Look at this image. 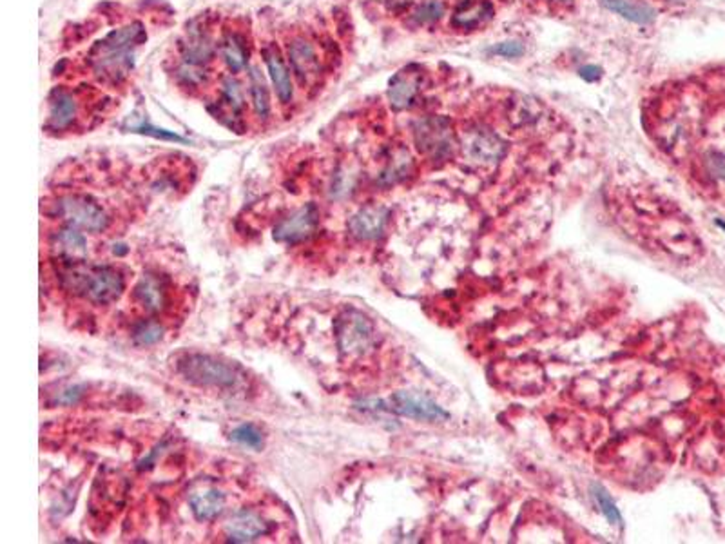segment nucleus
Here are the masks:
<instances>
[{
    "instance_id": "nucleus-1",
    "label": "nucleus",
    "mask_w": 725,
    "mask_h": 544,
    "mask_svg": "<svg viewBox=\"0 0 725 544\" xmlns=\"http://www.w3.org/2000/svg\"><path fill=\"white\" fill-rule=\"evenodd\" d=\"M145 40L142 24H129L111 31L91 51V65L102 81L118 82L131 69L133 49Z\"/></svg>"
},
{
    "instance_id": "nucleus-2",
    "label": "nucleus",
    "mask_w": 725,
    "mask_h": 544,
    "mask_svg": "<svg viewBox=\"0 0 725 544\" xmlns=\"http://www.w3.org/2000/svg\"><path fill=\"white\" fill-rule=\"evenodd\" d=\"M47 214L58 221V225L73 227L76 230L100 235L109 227V214L106 209L88 194H60L47 203Z\"/></svg>"
},
{
    "instance_id": "nucleus-3",
    "label": "nucleus",
    "mask_w": 725,
    "mask_h": 544,
    "mask_svg": "<svg viewBox=\"0 0 725 544\" xmlns=\"http://www.w3.org/2000/svg\"><path fill=\"white\" fill-rule=\"evenodd\" d=\"M125 290V274L115 265H91L82 263L78 269L73 296L84 298L97 307H108L120 299Z\"/></svg>"
},
{
    "instance_id": "nucleus-4",
    "label": "nucleus",
    "mask_w": 725,
    "mask_h": 544,
    "mask_svg": "<svg viewBox=\"0 0 725 544\" xmlns=\"http://www.w3.org/2000/svg\"><path fill=\"white\" fill-rule=\"evenodd\" d=\"M177 368L189 383L220 388V391L237 388L247 377L237 365L218 359L209 354H194V352L184 354L177 361Z\"/></svg>"
},
{
    "instance_id": "nucleus-5",
    "label": "nucleus",
    "mask_w": 725,
    "mask_h": 544,
    "mask_svg": "<svg viewBox=\"0 0 725 544\" xmlns=\"http://www.w3.org/2000/svg\"><path fill=\"white\" fill-rule=\"evenodd\" d=\"M336 347L347 359H358L372 352L375 345L374 324L358 308H347L334 324Z\"/></svg>"
},
{
    "instance_id": "nucleus-6",
    "label": "nucleus",
    "mask_w": 725,
    "mask_h": 544,
    "mask_svg": "<svg viewBox=\"0 0 725 544\" xmlns=\"http://www.w3.org/2000/svg\"><path fill=\"white\" fill-rule=\"evenodd\" d=\"M173 290L175 287L171 285L168 276H162L158 272H147L133 287L131 292L133 307L143 316L160 318V315L168 313L171 308Z\"/></svg>"
},
{
    "instance_id": "nucleus-7",
    "label": "nucleus",
    "mask_w": 725,
    "mask_h": 544,
    "mask_svg": "<svg viewBox=\"0 0 725 544\" xmlns=\"http://www.w3.org/2000/svg\"><path fill=\"white\" fill-rule=\"evenodd\" d=\"M418 149L430 160H446L453 152V131L444 117H427L414 125Z\"/></svg>"
},
{
    "instance_id": "nucleus-8",
    "label": "nucleus",
    "mask_w": 725,
    "mask_h": 544,
    "mask_svg": "<svg viewBox=\"0 0 725 544\" xmlns=\"http://www.w3.org/2000/svg\"><path fill=\"white\" fill-rule=\"evenodd\" d=\"M321 225V211L315 203H306L285 218H281L274 227V240L289 247L301 246L312 240Z\"/></svg>"
},
{
    "instance_id": "nucleus-9",
    "label": "nucleus",
    "mask_w": 725,
    "mask_h": 544,
    "mask_svg": "<svg viewBox=\"0 0 725 544\" xmlns=\"http://www.w3.org/2000/svg\"><path fill=\"white\" fill-rule=\"evenodd\" d=\"M464 157L479 166H494L506 154L505 140L488 127H470L461 136Z\"/></svg>"
},
{
    "instance_id": "nucleus-10",
    "label": "nucleus",
    "mask_w": 725,
    "mask_h": 544,
    "mask_svg": "<svg viewBox=\"0 0 725 544\" xmlns=\"http://www.w3.org/2000/svg\"><path fill=\"white\" fill-rule=\"evenodd\" d=\"M289 65L299 86H312L321 74V60L315 46L303 35H296L287 44Z\"/></svg>"
},
{
    "instance_id": "nucleus-11",
    "label": "nucleus",
    "mask_w": 725,
    "mask_h": 544,
    "mask_svg": "<svg viewBox=\"0 0 725 544\" xmlns=\"http://www.w3.org/2000/svg\"><path fill=\"white\" fill-rule=\"evenodd\" d=\"M390 410L418 421L439 423L446 421L450 414L443 410L432 398L416 391H399L390 398Z\"/></svg>"
},
{
    "instance_id": "nucleus-12",
    "label": "nucleus",
    "mask_w": 725,
    "mask_h": 544,
    "mask_svg": "<svg viewBox=\"0 0 725 544\" xmlns=\"http://www.w3.org/2000/svg\"><path fill=\"white\" fill-rule=\"evenodd\" d=\"M272 531L271 521L255 508L236 512L221 530V535L229 542H253Z\"/></svg>"
},
{
    "instance_id": "nucleus-13",
    "label": "nucleus",
    "mask_w": 725,
    "mask_h": 544,
    "mask_svg": "<svg viewBox=\"0 0 725 544\" xmlns=\"http://www.w3.org/2000/svg\"><path fill=\"white\" fill-rule=\"evenodd\" d=\"M47 249L53 260L62 262H86L90 255V246L84 232L65 225H58V229L51 232L47 238Z\"/></svg>"
},
{
    "instance_id": "nucleus-14",
    "label": "nucleus",
    "mask_w": 725,
    "mask_h": 544,
    "mask_svg": "<svg viewBox=\"0 0 725 544\" xmlns=\"http://www.w3.org/2000/svg\"><path fill=\"white\" fill-rule=\"evenodd\" d=\"M390 211L384 205H365L349 221L350 237L358 242H374L383 237Z\"/></svg>"
},
{
    "instance_id": "nucleus-15",
    "label": "nucleus",
    "mask_w": 725,
    "mask_h": 544,
    "mask_svg": "<svg viewBox=\"0 0 725 544\" xmlns=\"http://www.w3.org/2000/svg\"><path fill=\"white\" fill-rule=\"evenodd\" d=\"M496 8L490 0H461L452 15V28L457 31H479L492 22Z\"/></svg>"
},
{
    "instance_id": "nucleus-16",
    "label": "nucleus",
    "mask_w": 725,
    "mask_h": 544,
    "mask_svg": "<svg viewBox=\"0 0 725 544\" xmlns=\"http://www.w3.org/2000/svg\"><path fill=\"white\" fill-rule=\"evenodd\" d=\"M423 86V71L416 65L395 73L388 86V100L393 109H407Z\"/></svg>"
},
{
    "instance_id": "nucleus-17",
    "label": "nucleus",
    "mask_w": 725,
    "mask_h": 544,
    "mask_svg": "<svg viewBox=\"0 0 725 544\" xmlns=\"http://www.w3.org/2000/svg\"><path fill=\"white\" fill-rule=\"evenodd\" d=\"M263 56H265V64H267V69L271 74L272 86L280 99V104L290 106L294 100V84H292L290 67L287 65L281 51L274 44H269L263 47Z\"/></svg>"
},
{
    "instance_id": "nucleus-18",
    "label": "nucleus",
    "mask_w": 725,
    "mask_h": 544,
    "mask_svg": "<svg viewBox=\"0 0 725 544\" xmlns=\"http://www.w3.org/2000/svg\"><path fill=\"white\" fill-rule=\"evenodd\" d=\"M180 51H182V60L200 64V65H209L214 58V42L209 31L203 26L191 24L180 42Z\"/></svg>"
},
{
    "instance_id": "nucleus-19",
    "label": "nucleus",
    "mask_w": 725,
    "mask_h": 544,
    "mask_svg": "<svg viewBox=\"0 0 725 544\" xmlns=\"http://www.w3.org/2000/svg\"><path fill=\"white\" fill-rule=\"evenodd\" d=\"M78 120V99L67 90H56L49 99V131H67Z\"/></svg>"
},
{
    "instance_id": "nucleus-20",
    "label": "nucleus",
    "mask_w": 725,
    "mask_h": 544,
    "mask_svg": "<svg viewBox=\"0 0 725 544\" xmlns=\"http://www.w3.org/2000/svg\"><path fill=\"white\" fill-rule=\"evenodd\" d=\"M227 506V499L225 494L218 488L207 487L202 490H196L191 497H189V508L193 512V515L198 521H214L218 519Z\"/></svg>"
},
{
    "instance_id": "nucleus-21",
    "label": "nucleus",
    "mask_w": 725,
    "mask_h": 544,
    "mask_svg": "<svg viewBox=\"0 0 725 544\" xmlns=\"http://www.w3.org/2000/svg\"><path fill=\"white\" fill-rule=\"evenodd\" d=\"M220 55L230 73H239L249 62V46L246 37L236 30H229L221 35Z\"/></svg>"
},
{
    "instance_id": "nucleus-22",
    "label": "nucleus",
    "mask_w": 725,
    "mask_h": 544,
    "mask_svg": "<svg viewBox=\"0 0 725 544\" xmlns=\"http://www.w3.org/2000/svg\"><path fill=\"white\" fill-rule=\"evenodd\" d=\"M246 109V93L241 88L239 81H236L234 76H225L221 82V91H220V111L227 118H234V122L241 120ZM236 127V124H234Z\"/></svg>"
},
{
    "instance_id": "nucleus-23",
    "label": "nucleus",
    "mask_w": 725,
    "mask_h": 544,
    "mask_svg": "<svg viewBox=\"0 0 725 544\" xmlns=\"http://www.w3.org/2000/svg\"><path fill=\"white\" fill-rule=\"evenodd\" d=\"M602 4L609 12L627 19L629 22L642 24V26L652 24L657 17L653 8H650L648 4H642V3H634V0H602Z\"/></svg>"
},
{
    "instance_id": "nucleus-24",
    "label": "nucleus",
    "mask_w": 725,
    "mask_h": 544,
    "mask_svg": "<svg viewBox=\"0 0 725 544\" xmlns=\"http://www.w3.org/2000/svg\"><path fill=\"white\" fill-rule=\"evenodd\" d=\"M249 86H251V100H253L255 115L260 122H267L271 118V97H269L265 76L262 74L260 67H256V65H253L249 69Z\"/></svg>"
},
{
    "instance_id": "nucleus-25",
    "label": "nucleus",
    "mask_w": 725,
    "mask_h": 544,
    "mask_svg": "<svg viewBox=\"0 0 725 544\" xmlns=\"http://www.w3.org/2000/svg\"><path fill=\"white\" fill-rule=\"evenodd\" d=\"M166 325L156 316H140L131 327V338L138 347H151L162 341Z\"/></svg>"
},
{
    "instance_id": "nucleus-26",
    "label": "nucleus",
    "mask_w": 725,
    "mask_h": 544,
    "mask_svg": "<svg viewBox=\"0 0 725 544\" xmlns=\"http://www.w3.org/2000/svg\"><path fill=\"white\" fill-rule=\"evenodd\" d=\"M175 74H177L178 84L182 88H186V90H191V91L202 90L209 82L207 65L193 64V62H187V60H182V58H180V62L177 65Z\"/></svg>"
},
{
    "instance_id": "nucleus-27",
    "label": "nucleus",
    "mask_w": 725,
    "mask_h": 544,
    "mask_svg": "<svg viewBox=\"0 0 725 544\" xmlns=\"http://www.w3.org/2000/svg\"><path fill=\"white\" fill-rule=\"evenodd\" d=\"M444 13H446V4L443 3V0H427V3L419 4L412 12V21L418 26H428V24L441 21Z\"/></svg>"
},
{
    "instance_id": "nucleus-28",
    "label": "nucleus",
    "mask_w": 725,
    "mask_h": 544,
    "mask_svg": "<svg viewBox=\"0 0 725 544\" xmlns=\"http://www.w3.org/2000/svg\"><path fill=\"white\" fill-rule=\"evenodd\" d=\"M410 157H409V152L405 151V149H401V151H397L393 157L390 159V162L386 164V168H384V171L381 173V178L386 182V184H393V182H397V180H401L402 177H407V173H409V169H410Z\"/></svg>"
},
{
    "instance_id": "nucleus-29",
    "label": "nucleus",
    "mask_w": 725,
    "mask_h": 544,
    "mask_svg": "<svg viewBox=\"0 0 725 544\" xmlns=\"http://www.w3.org/2000/svg\"><path fill=\"white\" fill-rule=\"evenodd\" d=\"M591 494H593V499L597 501L600 512L604 514V517H606L611 524H622V514H620V510L617 508V505H615L613 497L609 496V492H608L602 485L593 483V485H591Z\"/></svg>"
},
{
    "instance_id": "nucleus-30",
    "label": "nucleus",
    "mask_w": 725,
    "mask_h": 544,
    "mask_svg": "<svg viewBox=\"0 0 725 544\" xmlns=\"http://www.w3.org/2000/svg\"><path fill=\"white\" fill-rule=\"evenodd\" d=\"M230 437H232V441H236V443H239V445H244V446H247V448H253V450H260L262 446H263V434H262V430L258 428V427H255V425H241V427H237L236 430H232V434H230Z\"/></svg>"
},
{
    "instance_id": "nucleus-31",
    "label": "nucleus",
    "mask_w": 725,
    "mask_h": 544,
    "mask_svg": "<svg viewBox=\"0 0 725 544\" xmlns=\"http://www.w3.org/2000/svg\"><path fill=\"white\" fill-rule=\"evenodd\" d=\"M490 53L505 58H519L524 55V46L519 42H501L490 49Z\"/></svg>"
},
{
    "instance_id": "nucleus-32",
    "label": "nucleus",
    "mask_w": 725,
    "mask_h": 544,
    "mask_svg": "<svg viewBox=\"0 0 725 544\" xmlns=\"http://www.w3.org/2000/svg\"><path fill=\"white\" fill-rule=\"evenodd\" d=\"M581 76L588 82H595L600 79V69L597 65H588V67L581 69Z\"/></svg>"
},
{
    "instance_id": "nucleus-33",
    "label": "nucleus",
    "mask_w": 725,
    "mask_h": 544,
    "mask_svg": "<svg viewBox=\"0 0 725 544\" xmlns=\"http://www.w3.org/2000/svg\"><path fill=\"white\" fill-rule=\"evenodd\" d=\"M553 3H558V4H568V3H572V0H553Z\"/></svg>"
}]
</instances>
